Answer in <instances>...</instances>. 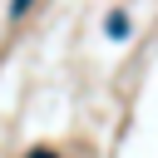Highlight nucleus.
<instances>
[{
	"mask_svg": "<svg viewBox=\"0 0 158 158\" xmlns=\"http://www.w3.org/2000/svg\"><path fill=\"white\" fill-rule=\"evenodd\" d=\"M104 30H109V40H128V35H133V25H128L123 15H109V25H104Z\"/></svg>",
	"mask_w": 158,
	"mask_h": 158,
	"instance_id": "1",
	"label": "nucleus"
},
{
	"mask_svg": "<svg viewBox=\"0 0 158 158\" xmlns=\"http://www.w3.org/2000/svg\"><path fill=\"white\" fill-rule=\"evenodd\" d=\"M30 10V0H10V15H25Z\"/></svg>",
	"mask_w": 158,
	"mask_h": 158,
	"instance_id": "2",
	"label": "nucleus"
},
{
	"mask_svg": "<svg viewBox=\"0 0 158 158\" xmlns=\"http://www.w3.org/2000/svg\"><path fill=\"white\" fill-rule=\"evenodd\" d=\"M30 158H54V153H44V148H35V153H30Z\"/></svg>",
	"mask_w": 158,
	"mask_h": 158,
	"instance_id": "3",
	"label": "nucleus"
}]
</instances>
